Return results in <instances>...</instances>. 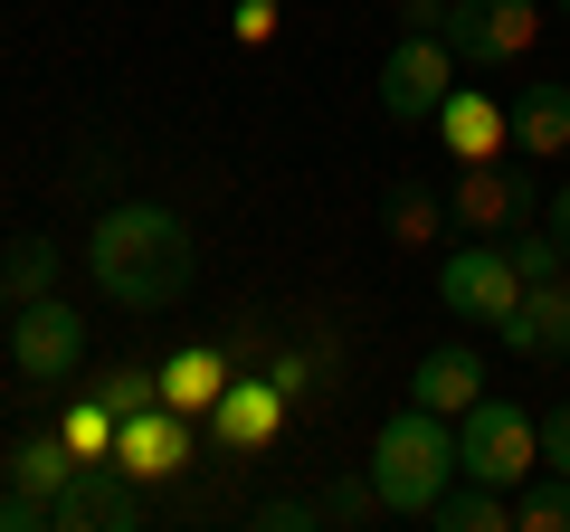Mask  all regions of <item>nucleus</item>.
<instances>
[{
	"instance_id": "nucleus-1",
	"label": "nucleus",
	"mask_w": 570,
	"mask_h": 532,
	"mask_svg": "<svg viewBox=\"0 0 570 532\" xmlns=\"http://www.w3.org/2000/svg\"><path fill=\"white\" fill-rule=\"evenodd\" d=\"M86 276H96V295L115 314H171L190 295V276H200V247L163 200H115L96 219V238H86Z\"/></svg>"
},
{
	"instance_id": "nucleus-2",
	"label": "nucleus",
	"mask_w": 570,
	"mask_h": 532,
	"mask_svg": "<svg viewBox=\"0 0 570 532\" xmlns=\"http://www.w3.org/2000/svg\"><path fill=\"white\" fill-rule=\"evenodd\" d=\"M371 485H381V513H428L456 485V418L438 410H390L381 437H371Z\"/></svg>"
},
{
	"instance_id": "nucleus-3",
	"label": "nucleus",
	"mask_w": 570,
	"mask_h": 532,
	"mask_svg": "<svg viewBox=\"0 0 570 532\" xmlns=\"http://www.w3.org/2000/svg\"><path fill=\"white\" fill-rule=\"evenodd\" d=\"M456 475H475V485H523V475H542V418L523 410V400H475L466 418H456Z\"/></svg>"
},
{
	"instance_id": "nucleus-4",
	"label": "nucleus",
	"mask_w": 570,
	"mask_h": 532,
	"mask_svg": "<svg viewBox=\"0 0 570 532\" xmlns=\"http://www.w3.org/2000/svg\"><path fill=\"white\" fill-rule=\"evenodd\" d=\"M448 96H456V48L438 29H400V48L381 58V115L400 134H419V124H438Z\"/></svg>"
},
{
	"instance_id": "nucleus-5",
	"label": "nucleus",
	"mask_w": 570,
	"mask_h": 532,
	"mask_svg": "<svg viewBox=\"0 0 570 532\" xmlns=\"http://www.w3.org/2000/svg\"><path fill=\"white\" fill-rule=\"evenodd\" d=\"M542 209V181H532L523 152H494V162H466L448 190V219L466 228V238H513V228Z\"/></svg>"
},
{
	"instance_id": "nucleus-6",
	"label": "nucleus",
	"mask_w": 570,
	"mask_h": 532,
	"mask_svg": "<svg viewBox=\"0 0 570 532\" xmlns=\"http://www.w3.org/2000/svg\"><path fill=\"white\" fill-rule=\"evenodd\" d=\"M10 371L39 390H67L86 371V314L67 305V295H29V305H10Z\"/></svg>"
},
{
	"instance_id": "nucleus-7",
	"label": "nucleus",
	"mask_w": 570,
	"mask_h": 532,
	"mask_svg": "<svg viewBox=\"0 0 570 532\" xmlns=\"http://www.w3.org/2000/svg\"><path fill=\"white\" fill-rule=\"evenodd\" d=\"M438 39L456 48V67H523L542 39V0H448Z\"/></svg>"
},
{
	"instance_id": "nucleus-8",
	"label": "nucleus",
	"mask_w": 570,
	"mask_h": 532,
	"mask_svg": "<svg viewBox=\"0 0 570 532\" xmlns=\"http://www.w3.org/2000/svg\"><path fill=\"white\" fill-rule=\"evenodd\" d=\"M438 305L448 314H466V324H504L513 305H523V276H513V257H504V238H466L456 257H438Z\"/></svg>"
},
{
	"instance_id": "nucleus-9",
	"label": "nucleus",
	"mask_w": 570,
	"mask_h": 532,
	"mask_svg": "<svg viewBox=\"0 0 570 532\" xmlns=\"http://www.w3.org/2000/svg\"><path fill=\"white\" fill-rule=\"evenodd\" d=\"M134 523H142V485L115 456H86L58 485V504H48V532H134Z\"/></svg>"
},
{
	"instance_id": "nucleus-10",
	"label": "nucleus",
	"mask_w": 570,
	"mask_h": 532,
	"mask_svg": "<svg viewBox=\"0 0 570 532\" xmlns=\"http://www.w3.org/2000/svg\"><path fill=\"white\" fill-rule=\"evenodd\" d=\"M115 466L134 475V485H171V475L190 466V410H171V400L134 410V418L115 428Z\"/></svg>"
},
{
	"instance_id": "nucleus-11",
	"label": "nucleus",
	"mask_w": 570,
	"mask_h": 532,
	"mask_svg": "<svg viewBox=\"0 0 570 532\" xmlns=\"http://www.w3.org/2000/svg\"><path fill=\"white\" fill-rule=\"evenodd\" d=\"M285 410H295V400H285L266 371H238V381L219 390V410H209V437H219V447H238V456H257V447H276Z\"/></svg>"
},
{
	"instance_id": "nucleus-12",
	"label": "nucleus",
	"mask_w": 570,
	"mask_h": 532,
	"mask_svg": "<svg viewBox=\"0 0 570 532\" xmlns=\"http://www.w3.org/2000/svg\"><path fill=\"white\" fill-rule=\"evenodd\" d=\"M494 343L523 352V362H570V276H551V286H523V305L494 324Z\"/></svg>"
},
{
	"instance_id": "nucleus-13",
	"label": "nucleus",
	"mask_w": 570,
	"mask_h": 532,
	"mask_svg": "<svg viewBox=\"0 0 570 532\" xmlns=\"http://www.w3.org/2000/svg\"><path fill=\"white\" fill-rule=\"evenodd\" d=\"M428 134H438L456 162H494V152H513V105H494L485 86H456V96L438 105V124H428Z\"/></svg>"
},
{
	"instance_id": "nucleus-14",
	"label": "nucleus",
	"mask_w": 570,
	"mask_h": 532,
	"mask_svg": "<svg viewBox=\"0 0 570 532\" xmlns=\"http://www.w3.org/2000/svg\"><path fill=\"white\" fill-rule=\"evenodd\" d=\"M485 390L494 381H485V362H475V343H438V352H419V371H409V400L438 410V418H466Z\"/></svg>"
},
{
	"instance_id": "nucleus-15",
	"label": "nucleus",
	"mask_w": 570,
	"mask_h": 532,
	"mask_svg": "<svg viewBox=\"0 0 570 532\" xmlns=\"http://www.w3.org/2000/svg\"><path fill=\"white\" fill-rule=\"evenodd\" d=\"M228 381H238V352H228V343H181V352L163 362V400H171V410H190V418L219 410Z\"/></svg>"
},
{
	"instance_id": "nucleus-16",
	"label": "nucleus",
	"mask_w": 570,
	"mask_h": 532,
	"mask_svg": "<svg viewBox=\"0 0 570 532\" xmlns=\"http://www.w3.org/2000/svg\"><path fill=\"white\" fill-rule=\"evenodd\" d=\"M513 152L523 162H561L570 152V86H523L513 96Z\"/></svg>"
},
{
	"instance_id": "nucleus-17",
	"label": "nucleus",
	"mask_w": 570,
	"mask_h": 532,
	"mask_svg": "<svg viewBox=\"0 0 570 532\" xmlns=\"http://www.w3.org/2000/svg\"><path fill=\"white\" fill-rule=\"evenodd\" d=\"M381 228H390L400 257H428V247L448 238V200H438L428 181H390V190H381Z\"/></svg>"
},
{
	"instance_id": "nucleus-18",
	"label": "nucleus",
	"mask_w": 570,
	"mask_h": 532,
	"mask_svg": "<svg viewBox=\"0 0 570 532\" xmlns=\"http://www.w3.org/2000/svg\"><path fill=\"white\" fill-rule=\"evenodd\" d=\"M428 523H438V532H513V494H504V485H475V475H456V485L428 504Z\"/></svg>"
},
{
	"instance_id": "nucleus-19",
	"label": "nucleus",
	"mask_w": 570,
	"mask_h": 532,
	"mask_svg": "<svg viewBox=\"0 0 570 532\" xmlns=\"http://www.w3.org/2000/svg\"><path fill=\"white\" fill-rule=\"evenodd\" d=\"M77 466H86V456L67 447L58 428H39V437H20V447H10V466H0V475H10V485H29V494H48V504H58V485H67V475H77Z\"/></svg>"
},
{
	"instance_id": "nucleus-20",
	"label": "nucleus",
	"mask_w": 570,
	"mask_h": 532,
	"mask_svg": "<svg viewBox=\"0 0 570 532\" xmlns=\"http://www.w3.org/2000/svg\"><path fill=\"white\" fill-rule=\"evenodd\" d=\"M29 295H58V238H10L0 257V305H29Z\"/></svg>"
},
{
	"instance_id": "nucleus-21",
	"label": "nucleus",
	"mask_w": 570,
	"mask_h": 532,
	"mask_svg": "<svg viewBox=\"0 0 570 532\" xmlns=\"http://www.w3.org/2000/svg\"><path fill=\"white\" fill-rule=\"evenodd\" d=\"M513 532H570V475H523L513 485Z\"/></svg>"
},
{
	"instance_id": "nucleus-22",
	"label": "nucleus",
	"mask_w": 570,
	"mask_h": 532,
	"mask_svg": "<svg viewBox=\"0 0 570 532\" xmlns=\"http://www.w3.org/2000/svg\"><path fill=\"white\" fill-rule=\"evenodd\" d=\"M504 257H513V276H523V286H551V276H570V257H561V238H551V228H513L504 238Z\"/></svg>"
},
{
	"instance_id": "nucleus-23",
	"label": "nucleus",
	"mask_w": 570,
	"mask_h": 532,
	"mask_svg": "<svg viewBox=\"0 0 570 532\" xmlns=\"http://www.w3.org/2000/svg\"><path fill=\"white\" fill-rule=\"evenodd\" d=\"M96 400H105L115 418H134V410H153V400H163V371H142V362H115V371L96 381Z\"/></svg>"
},
{
	"instance_id": "nucleus-24",
	"label": "nucleus",
	"mask_w": 570,
	"mask_h": 532,
	"mask_svg": "<svg viewBox=\"0 0 570 532\" xmlns=\"http://www.w3.org/2000/svg\"><path fill=\"white\" fill-rule=\"evenodd\" d=\"M115 428H124V418L105 410V400H77V410L58 418V437H67L77 456H115Z\"/></svg>"
},
{
	"instance_id": "nucleus-25",
	"label": "nucleus",
	"mask_w": 570,
	"mask_h": 532,
	"mask_svg": "<svg viewBox=\"0 0 570 532\" xmlns=\"http://www.w3.org/2000/svg\"><path fill=\"white\" fill-rule=\"evenodd\" d=\"M314 504H324V523H371V513H381V485H371V475H343V485H324Z\"/></svg>"
},
{
	"instance_id": "nucleus-26",
	"label": "nucleus",
	"mask_w": 570,
	"mask_h": 532,
	"mask_svg": "<svg viewBox=\"0 0 570 532\" xmlns=\"http://www.w3.org/2000/svg\"><path fill=\"white\" fill-rule=\"evenodd\" d=\"M247 523H257V532H305V523H324V504H314V494H266Z\"/></svg>"
},
{
	"instance_id": "nucleus-27",
	"label": "nucleus",
	"mask_w": 570,
	"mask_h": 532,
	"mask_svg": "<svg viewBox=\"0 0 570 532\" xmlns=\"http://www.w3.org/2000/svg\"><path fill=\"white\" fill-rule=\"evenodd\" d=\"M0 532H48V494H29V485L0 475Z\"/></svg>"
},
{
	"instance_id": "nucleus-28",
	"label": "nucleus",
	"mask_w": 570,
	"mask_h": 532,
	"mask_svg": "<svg viewBox=\"0 0 570 532\" xmlns=\"http://www.w3.org/2000/svg\"><path fill=\"white\" fill-rule=\"evenodd\" d=\"M314 371H324V352H305V343H295V352H276V362H266V381H276L285 400H305V390H314Z\"/></svg>"
},
{
	"instance_id": "nucleus-29",
	"label": "nucleus",
	"mask_w": 570,
	"mask_h": 532,
	"mask_svg": "<svg viewBox=\"0 0 570 532\" xmlns=\"http://www.w3.org/2000/svg\"><path fill=\"white\" fill-rule=\"evenodd\" d=\"M228 29H238V48H266V39H276V0H238Z\"/></svg>"
},
{
	"instance_id": "nucleus-30",
	"label": "nucleus",
	"mask_w": 570,
	"mask_h": 532,
	"mask_svg": "<svg viewBox=\"0 0 570 532\" xmlns=\"http://www.w3.org/2000/svg\"><path fill=\"white\" fill-rule=\"evenodd\" d=\"M542 466H551V475H570V400L542 418Z\"/></svg>"
},
{
	"instance_id": "nucleus-31",
	"label": "nucleus",
	"mask_w": 570,
	"mask_h": 532,
	"mask_svg": "<svg viewBox=\"0 0 570 532\" xmlns=\"http://www.w3.org/2000/svg\"><path fill=\"white\" fill-rule=\"evenodd\" d=\"M400 29H448V0H400Z\"/></svg>"
},
{
	"instance_id": "nucleus-32",
	"label": "nucleus",
	"mask_w": 570,
	"mask_h": 532,
	"mask_svg": "<svg viewBox=\"0 0 570 532\" xmlns=\"http://www.w3.org/2000/svg\"><path fill=\"white\" fill-rule=\"evenodd\" d=\"M551 238H561V257H570V181L551 190Z\"/></svg>"
},
{
	"instance_id": "nucleus-33",
	"label": "nucleus",
	"mask_w": 570,
	"mask_h": 532,
	"mask_svg": "<svg viewBox=\"0 0 570 532\" xmlns=\"http://www.w3.org/2000/svg\"><path fill=\"white\" fill-rule=\"evenodd\" d=\"M551 10H561V20H570V0H551Z\"/></svg>"
}]
</instances>
